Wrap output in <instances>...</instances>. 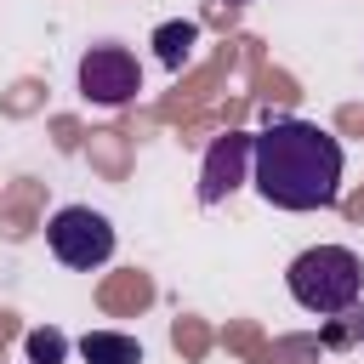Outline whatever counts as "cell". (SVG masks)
Returning <instances> with one entry per match:
<instances>
[{
  "label": "cell",
  "instance_id": "10",
  "mask_svg": "<svg viewBox=\"0 0 364 364\" xmlns=\"http://www.w3.org/2000/svg\"><path fill=\"white\" fill-rule=\"evenodd\" d=\"M239 6H245V0H239Z\"/></svg>",
  "mask_w": 364,
  "mask_h": 364
},
{
  "label": "cell",
  "instance_id": "3",
  "mask_svg": "<svg viewBox=\"0 0 364 364\" xmlns=\"http://www.w3.org/2000/svg\"><path fill=\"white\" fill-rule=\"evenodd\" d=\"M46 245H51V256H57L63 267L91 273V267H102V262L114 256V222H108L102 210H91V205H63V210L46 222Z\"/></svg>",
  "mask_w": 364,
  "mask_h": 364
},
{
  "label": "cell",
  "instance_id": "8",
  "mask_svg": "<svg viewBox=\"0 0 364 364\" xmlns=\"http://www.w3.org/2000/svg\"><path fill=\"white\" fill-rule=\"evenodd\" d=\"M23 353H28V364H63V353H68V336H63V330H28Z\"/></svg>",
  "mask_w": 364,
  "mask_h": 364
},
{
  "label": "cell",
  "instance_id": "5",
  "mask_svg": "<svg viewBox=\"0 0 364 364\" xmlns=\"http://www.w3.org/2000/svg\"><path fill=\"white\" fill-rule=\"evenodd\" d=\"M250 131H222L210 148H205V165H199V205H222L239 182H250Z\"/></svg>",
  "mask_w": 364,
  "mask_h": 364
},
{
  "label": "cell",
  "instance_id": "1",
  "mask_svg": "<svg viewBox=\"0 0 364 364\" xmlns=\"http://www.w3.org/2000/svg\"><path fill=\"white\" fill-rule=\"evenodd\" d=\"M250 182L279 210H330L341 199V142L296 114H273L250 142Z\"/></svg>",
  "mask_w": 364,
  "mask_h": 364
},
{
  "label": "cell",
  "instance_id": "4",
  "mask_svg": "<svg viewBox=\"0 0 364 364\" xmlns=\"http://www.w3.org/2000/svg\"><path fill=\"white\" fill-rule=\"evenodd\" d=\"M142 91V68L125 46H91L80 57V97L97 108H125Z\"/></svg>",
  "mask_w": 364,
  "mask_h": 364
},
{
  "label": "cell",
  "instance_id": "7",
  "mask_svg": "<svg viewBox=\"0 0 364 364\" xmlns=\"http://www.w3.org/2000/svg\"><path fill=\"white\" fill-rule=\"evenodd\" d=\"M193 46H199V23H188V17H171V23L154 28V51H159V63H165L171 74L193 57Z\"/></svg>",
  "mask_w": 364,
  "mask_h": 364
},
{
  "label": "cell",
  "instance_id": "9",
  "mask_svg": "<svg viewBox=\"0 0 364 364\" xmlns=\"http://www.w3.org/2000/svg\"><path fill=\"white\" fill-rule=\"evenodd\" d=\"M353 336H358V341H364V307H358V313H353Z\"/></svg>",
  "mask_w": 364,
  "mask_h": 364
},
{
  "label": "cell",
  "instance_id": "2",
  "mask_svg": "<svg viewBox=\"0 0 364 364\" xmlns=\"http://www.w3.org/2000/svg\"><path fill=\"white\" fill-rule=\"evenodd\" d=\"M284 284H290V296H296L307 313L336 318V313H353V307H358L364 262H358V250H347V245H313V250H301V256L284 267Z\"/></svg>",
  "mask_w": 364,
  "mask_h": 364
},
{
  "label": "cell",
  "instance_id": "6",
  "mask_svg": "<svg viewBox=\"0 0 364 364\" xmlns=\"http://www.w3.org/2000/svg\"><path fill=\"white\" fill-rule=\"evenodd\" d=\"M80 358L85 364H142V341L125 330H85L80 336Z\"/></svg>",
  "mask_w": 364,
  "mask_h": 364
}]
</instances>
